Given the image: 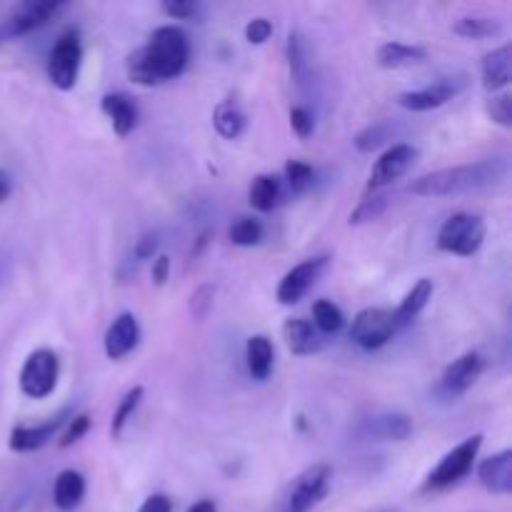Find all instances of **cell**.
<instances>
[{
	"mask_svg": "<svg viewBox=\"0 0 512 512\" xmlns=\"http://www.w3.org/2000/svg\"><path fill=\"white\" fill-rule=\"evenodd\" d=\"M188 512H218V505L213 500H198L195 505H190Z\"/></svg>",
	"mask_w": 512,
	"mask_h": 512,
	"instance_id": "obj_45",
	"label": "cell"
},
{
	"mask_svg": "<svg viewBox=\"0 0 512 512\" xmlns=\"http://www.w3.org/2000/svg\"><path fill=\"white\" fill-rule=\"evenodd\" d=\"M388 140H390V125L375 123V125H368L365 130H360V133L355 135L353 143L360 153H375V150L383 148Z\"/></svg>",
	"mask_w": 512,
	"mask_h": 512,
	"instance_id": "obj_32",
	"label": "cell"
},
{
	"mask_svg": "<svg viewBox=\"0 0 512 512\" xmlns=\"http://www.w3.org/2000/svg\"><path fill=\"white\" fill-rule=\"evenodd\" d=\"M140 343V325L133 313H120L113 323L108 325L103 338L105 355L110 360H123L125 355L133 353Z\"/></svg>",
	"mask_w": 512,
	"mask_h": 512,
	"instance_id": "obj_16",
	"label": "cell"
},
{
	"mask_svg": "<svg viewBox=\"0 0 512 512\" xmlns=\"http://www.w3.org/2000/svg\"><path fill=\"white\" fill-rule=\"evenodd\" d=\"M313 325L323 335L340 333L345 325L343 310L333 300H318V303H313Z\"/></svg>",
	"mask_w": 512,
	"mask_h": 512,
	"instance_id": "obj_29",
	"label": "cell"
},
{
	"mask_svg": "<svg viewBox=\"0 0 512 512\" xmlns=\"http://www.w3.org/2000/svg\"><path fill=\"white\" fill-rule=\"evenodd\" d=\"M143 395H145V390L140 388V385H135V388H130L128 393L123 395V400L118 403V408H115V415H113V423H110V435H113L115 440L123 435L125 425L133 420V415H135V410H138Z\"/></svg>",
	"mask_w": 512,
	"mask_h": 512,
	"instance_id": "obj_31",
	"label": "cell"
},
{
	"mask_svg": "<svg viewBox=\"0 0 512 512\" xmlns=\"http://www.w3.org/2000/svg\"><path fill=\"white\" fill-rule=\"evenodd\" d=\"M485 370V358L475 350L455 358L448 368L443 370V378H440V390L450 398H458V395H465L475 383L480 380Z\"/></svg>",
	"mask_w": 512,
	"mask_h": 512,
	"instance_id": "obj_13",
	"label": "cell"
},
{
	"mask_svg": "<svg viewBox=\"0 0 512 512\" xmlns=\"http://www.w3.org/2000/svg\"><path fill=\"white\" fill-rule=\"evenodd\" d=\"M385 512H398V510H385Z\"/></svg>",
	"mask_w": 512,
	"mask_h": 512,
	"instance_id": "obj_46",
	"label": "cell"
},
{
	"mask_svg": "<svg viewBox=\"0 0 512 512\" xmlns=\"http://www.w3.org/2000/svg\"><path fill=\"white\" fill-rule=\"evenodd\" d=\"M450 30L468 40L495 38V35L503 33V20L493 18V15H463V18L455 20Z\"/></svg>",
	"mask_w": 512,
	"mask_h": 512,
	"instance_id": "obj_26",
	"label": "cell"
},
{
	"mask_svg": "<svg viewBox=\"0 0 512 512\" xmlns=\"http://www.w3.org/2000/svg\"><path fill=\"white\" fill-rule=\"evenodd\" d=\"M313 178H315L313 165L303 163V160H288V163H285V180H288L290 190H293L295 195L305 193V190L313 185Z\"/></svg>",
	"mask_w": 512,
	"mask_h": 512,
	"instance_id": "obj_33",
	"label": "cell"
},
{
	"mask_svg": "<svg viewBox=\"0 0 512 512\" xmlns=\"http://www.w3.org/2000/svg\"><path fill=\"white\" fill-rule=\"evenodd\" d=\"M83 65V40L75 28L63 30L48 55V78L58 90H73Z\"/></svg>",
	"mask_w": 512,
	"mask_h": 512,
	"instance_id": "obj_5",
	"label": "cell"
},
{
	"mask_svg": "<svg viewBox=\"0 0 512 512\" xmlns=\"http://www.w3.org/2000/svg\"><path fill=\"white\" fill-rule=\"evenodd\" d=\"M143 58L153 75L155 85L183 75L190 60V40L178 25H160L153 30L148 43L143 45Z\"/></svg>",
	"mask_w": 512,
	"mask_h": 512,
	"instance_id": "obj_2",
	"label": "cell"
},
{
	"mask_svg": "<svg viewBox=\"0 0 512 512\" xmlns=\"http://www.w3.org/2000/svg\"><path fill=\"white\" fill-rule=\"evenodd\" d=\"M158 248H160V235L155 233V230H150V233L140 235V240L133 248V255L138 263H145V260L158 258Z\"/></svg>",
	"mask_w": 512,
	"mask_h": 512,
	"instance_id": "obj_40",
	"label": "cell"
},
{
	"mask_svg": "<svg viewBox=\"0 0 512 512\" xmlns=\"http://www.w3.org/2000/svg\"><path fill=\"white\" fill-rule=\"evenodd\" d=\"M10 193H13V180H10V175L5 170H0V203H5L10 198Z\"/></svg>",
	"mask_w": 512,
	"mask_h": 512,
	"instance_id": "obj_44",
	"label": "cell"
},
{
	"mask_svg": "<svg viewBox=\"0 0 512 512\" xmlns=\"http://www.w3.org/2000/svg\"><path fill=\"white\" fill-rule=\"evenodd\" d=\"M100 108L108 115L110 123H113V130L125 138V135L133 133V128L138 125V108H135L133 100L123 93H108L100 100Z\"/></svg>",
	"mask_w": 512,
	"mask_h": 512,
	"instance_id": "obj_21",
	"label": "cell"
},
{
	"mask_svg": "<svg viewBox=\"0 0 512 512\" xmlns=\"http://www.w3.org/2000/svg\"><path fill=\"white\" fill-rule=\"evenodd\" d=\"M485 110H488L490 120H493L495 125H500V128H510V125H512V98H510V93L490 95Z\"/></svg>",
	"mask_w": 512,
	"mask_h": 512,
	"instance_id": "obj_34",
	"label": "cell"
},
{
	"mask_svg": "<svg viewBox=\"0 0 512 512\" xmlns=\"http://www.w3.org/2000/svg\"><path fill=\"white\" fill-rule=\"evenodd\" d=\"M270 35H273V23L268 18H253L245 25V40L250 45H263L268 43Z\"/></svg>",
	"mask_w": 512,
	"mask_h": 512,
	"instance_id": "obj_39",
	"label": "cell"
},
{
	"mask_svg": "<svg viewBox=\"0 0 512 512\" xmlns=\"http://www.w3.org/2000/svg\"><path fill=\"white\" fill-rule=\"evenodd\" d=\"M290 128H293V133L298 135L300 140H308L315 130L313 113H310L308 108H300V105L298 108H293L290 110Z\"/></svg>",
	"mask_w": 512,
	"mask_h": 512,
	"instance_id": "obj_38",
	"label": "cell"
},
{
	"mask_svg": "<svg viewBox=\"0 0 512 512\" xmlns=\"http://www.w3.org/2000/svg\"><path fill=\"white\" fill-rule=\"evenodd\" d=\"M285 345L293 355L305 358V355H315L323 350V338L315 330V325L305 318H288L283 325Z\"/></svg>",
	"mask_w": 512,
	"mask_h": 512,
	"instance_id": "obj_18",
	"label": "cell"
},
{
	"mask_svg": "<svg viewBox=\"0 0 512 512\" xmlns=\"http://www.w3.org/2000/svg\"><path fill=\"white\" fill-rule=\"evenodd\" d=\"M505 175H508V163L503 158H485L420 175L418 180L410 183L408 190L418 198H453V195H468L493 188Z\"/></svg>",
	"mask_w": 512,
	"mask_h": 512,
	"instance_id": "obj_1",
	"label": "cell"
},
{
	"mask_svg": "<svg viewBox=\"0 0 512 512\" xmlns=\"http://www.w3.org/2000/svg\"><path fill=\"white\" fill-rule=\"evenodd\" d=\"M433 293H435V283L430 278H420L418 283L413 285V288L405 293V298L400 300L398 308L393 310L395 315V323H398V328H403V325L413 323L415 318H418L420 313H423L425 308H428V303L433 300Z\"/></svg>",
	"mask_w": 512,
	"mask_h": 512,
	"instance_id": "obj_23",
	"label": "cell"
},
{
	"mask_svg": "<svg viewBox=\"0 0 512 512\" xmlns=\"http://www.w3.org/2000/svg\"><path fill=\"white\" fill-rule=\"evenodd\" d=\"M160 10H163L168 18H175V20H190L198 15V3H193V0H173V3H163L160 5Z\"/></svg>",
	"mask_w": 512,
	"mask_h": 512,
	"instance_id": "obj_41",
	"label": "cell"
},
{
	"mask_svg": "<svg viewBox=\"0 0 512 512\" xmlns=\"http://www.w3.org/2000/svg\"><path fill=\"white\" fill-rule=\"evenodd\" d=\"M138 512H173V500L163 493H155V495H150L143 505H140Z\"/></svg>",
	"mask_w": 512,
	"mask_h": 512,
	"instance_id": "obj_42",
	"label": "cell"
},
{
	"mask_svg": "<svg viewBox=\"0 0 512 512\" xmlns=\"http://www.w3.org/2000/svg\"><path fill=\"white\" fill-rule=\"evenodd\" d=\"M480 448H483V435H470L453 450H448L425 478L423 493H440V490L453 488L460 480L468 478L478 463Z\"/></svg>",
	"mask_w": 512,
	"mask_h": 512,
	"instance_id": "obj_3",
	"label": "cell"
},
{
	"mask_svg": "<svg viewBox=\"0 0 512 512\" xmlns=\"http://www.w3.org/2000/svg\"><path fill=\"white\" fill-rule=\"evenodd\" d=\"M355 435L363 440H385V443H403L413 435V420L403 413H378L368 420H360Z\"/></svg>",
	"mask_w": 512,
	"mask_h": 512,
	"instance_id": "obj_14",
	"label": "cell"
},
{
	"mask_svg": "<svg viewBox=\"0 0 512 512\" xmlns=\"http://www.w3.org/2000/svg\"><path fill=\"white\" fill-rule=\"evenodd\" d=\"M68 420H70V410H63L60 415L50 418L48 423L18 425V428H13V433H10V440H8L10 450H13V453H33V450L45 448V445H48L50 440L65 428Z\"/></svg>",
	"mask_w": 512,
	"mask_h": 512,
	"instance_id": "obj_15",
	"label": "cell"
},
{
	"mask_svg": "<svg viewBox=\"0 0 512 512\" xmlns=\"http://www.w3.org/2000/svg\"><path fill=\"white\" fill-rule=\"evenodd\" d=\"M512 80V48L500 45L483 58V85L488 93H503Z\"/></svg>",
	"mask_w": 512,
	"mask_h": 512,
	"instance_id": "obj_19",
	"label": "cell"
},
{
	"mask_svg": "<svg viewBox=\"0 0 512 512\" xmlns=\"http://www.w3.org/2000/svg\"><path fill=\"white\" fill-rule=\"evenodd\" d=\"M275 363V348L273 340L268 335H253L245 343V365H248V373L253 375V380H268L273 373Z\"/></svg>",
	"mask_w": 512,
	"mask_h": 512,
	"instance_id": "obj_24",
	"label": "cell"
},
{
	"mask_svg": "<svg viewBox=\"0 0 512 512\" xmlns=\"http://www.w3.org/2000/svg\"><path fill=\"white\" fill-rule=\"evenodd\" d=\"M478 480L495 495L512 493V450H500L478 465Z\"/></svg>",
	"mask_w": 512,
	"mask_h": 512,
	"instance_id": "obj_17",
	"label": "cell"
},
{
	"mask_svg": "<svg viewBox=\"0 0 512 512\" xmlns=\"http://www.w3.org/2000/svg\"><path fill=\"white\" fill-rule=\"evenodd\" d=\"M390 205V195L378 190V193H368L363 200H360L358 208L350 213V225H365V223H373L378 220L380 215L388 210Z\"/></svg>",
	"mask_w": 512,
	"mask_h": 512,
	"instance_id": "obj_30",
	"label": "cell"
},
{
	"mask_svg": "<svg viewBox=\"0 0 512 512\" xmlns=\"http://www.w3.org/2000/svg\"><path fill=\"white\" fill-rule=\"evenodd\" d=\"M288 63L290 73L298 83H303V70H305V53H303V40L298 33H290L288 38Z\"/></svg>",
	"mask_w": 512,
	"mask_h": 512,
	"instance_id": "obj_37",
	"label": "cell"
},
{
	"mask_svg": "<svg viewBox=\"0 0 512 512\" xmlns=\"http://www.w3.org/2000/svg\"><path fill=\"white\" fill-rule=\"evenodd\" d=\"M375 60H378L380 68L385 70H398V68H413V65H420L428 60V50L420 48V45H408L400 43V40H390V43H383L375 53Z\"/></svg>",
	"mask_w": 512,
	"mask_h": 512,
	"instance_id": "obj_20",
	"label": "cell"
},
{
	"mask_svg": "<svg viewBox=\"0 0 512 512\" xmlns=\"http://www.w3.org/2000/svg\"><path fill=\"white\" fill-rule=\"evenodd\" d=\"M90 423H93V420H90V415H85V413L70 415V420L65 423L63 433H60V438H58L60 448H70V445L78 443V440L90 430Z\"/></svg>",
	"mask_w": 512,
	"mask_h": 512,
	"instance_id": "obj_35",
	"label": "cell"
},
{
	"mask_svg": "<svg viewBox=\"0 0 512 512\" xmlns=\"http://www.w3.org/2000/svg\"><path fill=\"white\" fill-rule=\"evenodd\" d=\"M330 258L328 255H318V258H308L303 263H298L295 268H290L283 275V280L278 283L275 290V298L280 305H295L308 295V290L318 283V278L323 275V270L328 268Z\"/></svg>",
	"mask_w": 512,
	"mask_h": 512,
	"instance_id": "obj_12",
	"label": "cell"
},
{
	"mask_svg": "<svg viewBox=\"0 0 512 512\" xmlns=\"http://www.w3.org/2000/svg\"><path fill=\"white\" fill-rule=\"evenodd\" d=\"M85 498V478L78 470H60L53 483V505L60 512H73Z\"/></svg>",
	"mask_w": 512,
	"mask_h": 512,
	"instance_id": "obj_22",
	"label": "cell"
},
{
	"mask_svg": "<svg viewBox=\"0 0 512 512\" xmlns=\"http://www.w3.org/2000/svg\"><path fill=\"white\" fill-rule=\"evenodd\" d=\"M168 273H170V258H168V255H158V258L153 260V283L155 285H165V280H168Z\"/></svg>",
	"mask_w": 512,
	"mask_h": 512,
	"instance_id": "obj_43",
	"label": "cell"
},
{
	"mask_svg": "<svg viewBox=\"0 0 512 512\" xmlns=\"http://www.w3.org/2000/svg\"><path fill=\"white\" fill-rule=\"evenodd\" d=\"M228 235L230 243L238 245V248H253V245H258L260 240H263L265 228L258 218H253V215H240V218L233 220Z\"/></svg>",
	"mask_w": 512,
	"mask_h": 512,
	"instance_id": "obj_28",
	"label": "cell"
},
{
	"mask_svg": "<svg viewBox=\"0 0 512 512\" xmlns=\"http://www.w3.org/2000/svg\"><path fill=\"white\" fill-rule=\"evenodd\" d=\"M280 200V180L275 175L263 173L255 175L253 183L248 188V203L253 205L258 213H270Z\"/></svg>",
	"mask_w": 512,
	"mask_h": 512,
	"instance_id": "obj_27",
	"label": "cell"
},
{
	"mask_svg": "<svg viewBox=\"0 0 512 512\" xmlns=\"http://www.w3.org/2000/svg\"><path fill=\"white\" fill-rule=\"evenodd\" d=\"M330 483H333V468L325 463L310 465L298 478L293 480L288 493V505L285 512H310L328 495Z\"/></svg>",
	"mask_w": 512,
	"mask_h": 512,
	"instance_id": "obj_9",
	"label": "cell"
},
{
	"mask_svg": "<svg viewBox=\"0 0 512 512\" xmlns=\"http://www.w3.org/2000/svg\"><path fill=\"white\" fill-rule=\"evenodd\" d=\"M468 88V78L465 75H453V78H438L435 83L425 85L418 90H405L398 95L400 108L410 110V113H428V110L443 108L453 98H458L463 90Z\"/></svg>",
	"mask_w": 512,
	"mask_h": 512,
	"instance_id": "obj_10",
	"label": "cell"
},
{
	"mask_svg": "<svg viewBox=\"0 0 512 512\" xmlns=\"http://www.w3.org/2000/svg\"><path fill=\"white\" fill-rule=\"evenodd\" d=\"M60 360L53 350L40 348L25 358L20 368V390L30 400H45L58 388Z\"/></svg>",
	"mask_w": 512,
	"mask_h": 512,
	"instance_id": "obj_7",
	"label": "cell"
},
{
	"mask_svg": "<svg viewBox=\"0 0 512 512\" xmlns=\"http://www.w3.org/2000/svg\"><path fill=\"white\" fill-rule=\"evenodd\" d=\"M213 125L218 130V135H223L225 140H238L245 133V128H248V115L240 108L238 100L225 98L215 108Z\"/></svg>",
	"mask_w": 512,
	"mask_h": 512,
	"instance_id": "obj_25",
	"label": "cell"
},
{
	"mask_svg": "<svg viewBox=\"0 0 512 512\" xmlns=\"http://www.w3.org/2000/svg\"><path fill=\"white\" fill-rule=\"evenodd\" d=\"M418 155H420V150L410 143L390 145V148L385 150L378 160H375L365 190H368V193H378V190L398 183V180L403 178L410 168H413L415 160H418Z\"/></svg>",
	"mask_w": 512,
	"mask_h": 512,
	"instance_id": "obj_11",
	"label": "cell"
},
{
	"mask_svg": "<svg viewBox=\"0 0 512 512\" xmlns=\"http://www.w3.org/2000/svg\"><path fill=\"white\" fill-rule=\"evenodd\" d=\"M213 298H215V288H210V285H200V288L190 295V315H193L195 320L208 318L210 308H213Z\"/></svg>",
	"mask_w": 512,
	"mask_h": 512,
	"instance_id": "obj_36",
	"label": "cell"
},
{
	"mask_svg": "<svg viewBox=\"0 0 512 512\" xmlns=\"http://www.w3.org/2000/svg\"><path fill=\"white\" fill-rule=\"evenodd\" d=\"M398 333V323H395L393 310L385 308H365L360 310L353 318V325H350V340H353L358 348L373 350L385 348L390 340Z\"/></svg>",
	"mask_w": 512,
	"mask_h": 512,
	"instance_id": "obj_8",
	"label": "cell"
},
{
	"mask_svg": "<svg viewBox=\"0 0 512 512\" xmlns=\"http://www.w3.org/2000/svg\"><path fill=\"white\" fill-rule=\"evenodd\" d=\"M65 8H68V5L60 3V0H28V3L15 5V8L5 15V20H0V43L30 35L33 30L43 28L45 23L58 18Z\"/></svg>",
	"mask_w": 512,
	"mask_h": 512,
	"instance_id": "obj_6",
	"label": "cell"
},
{
	"mask_svg": "<svg viewBox=\"0 0 512 512\" xmlns=\"http://www.w3.org/2000/svg\"><path fill=\"white\" fill-rule=\"evenodd\" d=\"M488 225L475 213H455L443 223L438 233V250L458 258H473L485 243Z\"/></svg>",
	"mask_w": 512,
	"mask_h": 512,
	"instance_id": "obj_4",
	"label": "cell"
}]
</instances>
